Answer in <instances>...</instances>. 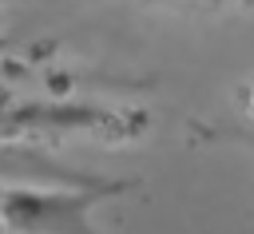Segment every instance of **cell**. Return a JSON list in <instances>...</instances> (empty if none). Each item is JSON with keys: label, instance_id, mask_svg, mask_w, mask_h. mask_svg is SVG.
Segmentation results:
<instances>
[{"label": "cell", "instance_id": "obj_1", "mask_svg": "<svg viewBox=\"0 0 254 234\" xmlns=\"http://www.w3.org/2000/svg\"><path fill=\"white\" fill-rule=\"evenodd\" d=\"M131 190V182H91V186H12L4 190L0 214L4 234H99L91 210L103 198Z\"/></svg>", "mask_w": 254, "mask_h": 234}, {"label": "cell", "instance_id": "obj_2", "mask_svg": "<svg viewBox=\"0 0 254 234\" xmlns=\"http://www.w3.org/2000/svg\"><path fill=\"white\" fill-rule=\"evenodd\" d=\"M0 202H4V186H0ZM0 234H4V214H0Z\"/></svg>", "mask_w": 254, "mask_h": 234}]
</instances>
